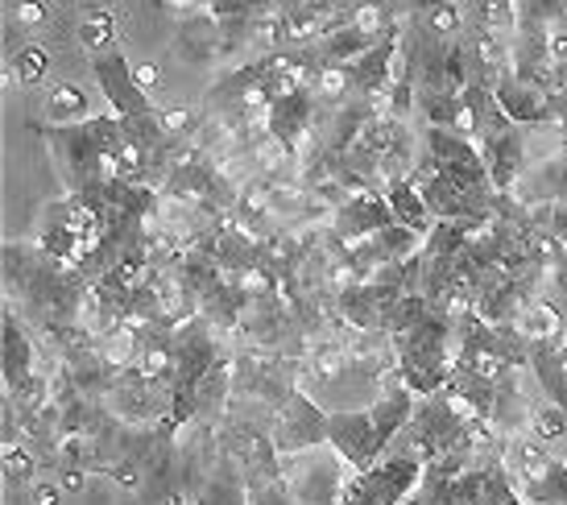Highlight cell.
Wrapping results in <instances>:
<instances>
[{
	"label": "cell",
	"instance_id": "cell-16",
	"mask_svg": "<svg viewBox=\"0 0 567 505\" xmlns=\"http://www.w3.org/2000/svg\"><path fill=\"white\" fill-rule=\"evenodd\" d=\"M50 75V50L30 38V42H21V47L9 54V66H4V83L13 87V92H30L38 83H47Z\"/></svg>",
	"mask_w": 567,
	"mask_h": 505
},
{
	"label": "cell",
	"instance_id": "cell-10",
	"mask_svg": "<svg viewBox=\"0 0 567 505\" xmlns=\"http://www.w3.org/2000/svg\"><path fill=\"white\" fill-rule=\"evenodd\" d=\"M328 443L340 456L364 473L369 464H378V431H373V414L369 411H336L328 414Z\"/></svg>",
	"mask_w": 567,
	"mask_h": 505
},
{
	"label": "cell",
	"instance_id": "cell-17",
	"mask_svg": "<svg viewBox=\"0 0 567 505\" xmlns=\"http://www.w3.org/2000/svg\"><path fill=\"white\" fill-rule=\"evenodd\" d=\"M385 199H390V207H394L398 224H406L410 233H419V237L426 240V233L435 228V216L426 212L423 190H419V178L410 174V178H398V183H390V187H385Z\"/></svg>",
	"mask_w": 567,
	"mask_h": 505
},
{
	"label": "cell",
	"instance_id": "cell-11",
	"mask_svg": "<svg viewBox=\"0 0 567 505\" xmlns=\"http://www.w3.org/2000/svg\"><path fill=\"white\" fill-rule=\"evenodd\" d=\"M493 100H497V109L514 121L518 128H547L551 125V100H555V87H543V83H522V80H502L493 87Z\"/></svg>",
	"mask_w": 567,
	"mask_h": 505
},
{
	"label": "cell",
	"instance_id": "cell-1",
	"mask_svg": "<svg viewBox=\"0 0 567 505\" xmlns=\"http://www.w3.org/2000/svg\"><path fill=\"white\" fill-rule=\"evenodd\" d=\"M390 340H394L398 378L406 381L414 394L426 398L447 385V378H452V319H443L435 311L419 328L398 332Z\"/></svg>",
	"mask_w": 567,
	"mask_h": 505
},
{
	"label": "cell",
	"instance_id": "cell-3",
	"mask_svg": "<svg viewBox=\"0 0 567 505\" xmlns=\"http://www.w3.org/2000/svg\"><path fill=\"white\" fill-rule=\"evenodd\" d=\"M419 166H431L440 171L447 183H456L464 195H473L488 207H502V190L493 187L488 178V166L481 158L473 137H460V133H447V128H423V154H419Z\"/></svg>",
	"mask_w": 567,
	"mask_h": 505
},
{
	"label": "cell",
	"instance_id": "cell-4",
	"mask_svg": "<svg viewBox=\"0 0 567 505\" xmlns=\"http://www.w3.org/2000/svg\"><path fill=\"white\" fill-rule=\"evenodd\" d=\"M352 476H357V468L331 443L282 456V481L299 497V505H344Z\"/></svg>",
	"mask_w": 567,
	"mask_h": 505
},
{
	"label": "cell",
	"instance_id": "cell-7",
	"mask_svg": "<svg viewBox=\"0 0 567 505\" xmlns=\"http://www.w3.org/2000/svg\"><path fill=\"white\" fill-rule=\"evenodd\" d=\"M274 443H278V452H282V456L302 452V447H319V443H328V414L316 406V398L302 394V390H290V394L278 402Z\"/></svg>",
	"mask_w": 567,
	"mask_h": 505
},
{
	"label": "cell",
	"instance_id": "cell-22",
	"mask_svg": "<svg viewBox=\"0 0 567 505\" xmlns=\"http://www.w3.org/2000/svg\"><path fill=\"white\" fill-rule=\"evenodd\" d=\"M13 25H21V30H42L47 25V9L38 0H21L13 13Z\"/></svg>",
	"mask_w": 567,
	"mask_h": 505
},
{
	"label": "cell",
	"instance_id": "cell-5",
	"mask_svg": "<svg viewBox=\"0 0 567 505\" xmlns=\"http://www.w3.org/2000/svg\"><path fill=\"white\" fill-rule=\"evenodd\" d=\"M419 481H423V464L394 452L352 476L344 505H406L410 493L419 489Z\"/></svg>",
	"mask_w": 567,
	"mask_h": 505
},
{
	"label": "cell",
	"instance_id": "cell-26",
	"mask_svg": "<svg viewBox=\"0 0 567 505\" xmlns=\"http://www.w3.org/2000/svg\"><path fill=\"white\" fill-rule=\"evenodd\" d=\"M551 80H555V87H567V59H564V63H559V66H555V75H551Z\"/></svg>",
	"mask_w": 567,
	"mask_h": 505
},
{
	"label": "cell",
	"instance_id": "cell-14",
	"mask_svg": "<svg viewBox=\"0 0 567 505\" xmlns=\"http://www.w3.org/2000/svg\"><path fill=\"white\" fill-rule=\"evenodd\" d=\"M95 104L87 87L80 83H50L47 95H42V121L33 125H80V121H92Z\"/></svg>",
	"mask_w": 567,
	"mask_h": 505
},
{
	"label": "cell",
	"instance_id": "cell-19",
	"mask_svg": "<svg viewBox=\"0 0 567 505\" xmlns=\"http://www.w3.org/2000/svg\"><path fill=\"white\" fill-rule=\"evenodd\" d=\"M75 38H80V47L87 54H104V50L116 47V13H112L109 4H92V9H83L80 21H75Z\"/></svg>",
	"mask_w": 567,
	"mask_h": 505
},
{
	"label": "cell",
	"instance_id": "cell-15",
	"mask_svg": "<svg viewBox=\"0 0 567 505\" xmlns=\"http://www.w3.org/2000/svg\"><path fill=\"white\" fill-rule=\"evenodd\" d=\"M514 332L526 340V344H559L567 340V316L547 299H530L514 319Z\"/></svg>",
	"mask_w": 567,
	"mask_h": 505
},
{
	"label": "cell",
	"instance_id": "cell-8",
	"mask_svg": "<svg viewBox=\"0 0 567 505\" xmlns=\"http://www.w3.org/2000/svg\"><path fill=\"white\" fill-rule=\"evenodd\" d=\"M390 224H398V216L390 199H385V190H357L331 216V237L340 240V245H357V240L373 237V233L390 228Z\"/></svg>",
	"mask_w": 567,
	"mask_h": 505
},
{
	"label": "cell",
	"instance_id": "cell-13",
	"mask_svg": "<svg viewBox=\"0 0 567 505\" xmlns=\"http://www.w3.org/2000/svg\"><path fill=\"white\" fill-rule=\"evenodd\" d=\"M195 505H249V476L228 452H220L216 464L207 468V476L199 481Z\"/></svg>",
	"mask_w": 567,
	"mask_h": 505
},
{
	"label": "cell",
	"instance_id": "cell-24",
	"mask_svg": "<svg viewBox=\"0 0 567 505\" xmlns=\"http://www.w3.org/2000/svg\"><path fill=\"white\" fill-rule=\"evenodd\" d=\"M171 13H183V17H190V13H199L204 9V0H162Z\"/></svg>",
	"mask_w": 567,
	"mask_h": 505
},
{
	"label": "cell",
	"instance_id": "cell-21",
	"mask_svg": "<svg viewBox=\"0 0 567 505\" xmlns=\"http://www.w3.org/2000/svg\"><path fill=\"white\" fill-rule=\"evenodd\" d=\"M66 489L59 485V476L54 481H33L30 485V505H63Z\"/></svg>",
	"mask_w": 567,
	"mask_h": 505
},
{
	"label": "cell",
	"instance_id": "cell-2",
	"mask_svg": "<svg viewBox=\"0 0 567 505\" xmlns=\"http://www.w3.org/2000/svg\"><path fill=\"white\" fill-rule=\"evenodd\" d=\"M505 476L526 505H567V460L551 456L547 443L522 431L505 440L502 452Z\"/></svg>",
	"mask_w": 567,
	"mask_h": 505
},
{
	"label": "cell",
	"instance_id": "cell-25",
	"mask_svg": "<svg viewBox=\"0 0 567 505\" xmlns=\"http://www.w3.org/2000/svg\"><path fill=\"white\" fill-rule=\"evenodd\" d=\"M154 80H158V71H154V66H137V83H142L145 92L154 87Z\"/></svg>",
	"mask_w": 567,
	"mask_h": 505
},
{
	"label": "cell",
	"instance_id": "cell-6",
	"mask_svg": "<svg viewBox=\"0 0 567 505\" xmlns=\"http://www.w3.org/2000/svg\"><path fill=\"white\" fill-rule=\"evenodd\" d=\"M92 75H95V83H100V95H104V104H109L112 116H154V112H158L154 100H150V92L137 83V71L128 66L121 47L95 54Z\"/></svg>",
	"mask_w": 567,
	"mask_h": 505
},
{
	"label": "cell",
	"instance_id": "cell-18",
	"mask_svg": "<svg viewBox=\"0 0 567 505\" xmlns=\"http://www.w3.org/2000/svg\"><path fill=\"white\" fill-rule=\"evenodd\" d=\"M0 468H4V485L9 489H30L33 481H38V452H33L21 431H4V460H0Z\"/></svg>",
	"mask_w": 567,
	"mask_h": 505
},
{
	"label": "cell",
	"instance_id": "cell-9",
	"mask_svg": "<svg viewBox=\"0 0 567 505\" xmlns=\"http://www.w3.org/2000/svg\"><path fill=\"white\" fill-rule=\"evenodd\" d=\"M38 332H33L25 316L13 311V307H4V352H0V373H4V394H13L17 385H25V381L38 373V369H47V364L38 361Z\"/></svg>",
	"mask_w": 567,
	"mask_h": 505
},
{
	"label": "cell",
	"instance_id": "cell-12",
	"mask_svg": "<svg viewBox=\"0 0 567 505\" xmlns=\"http://www.w3.org/2000/svg\"><path fill=\"white\" fill-rule=\"evenodd\" d=\"M174 47L178 54L187 59L190 66H204L212 59H220L224 54V25L220 17L212 13V9H199V13H190L178 21V33H174Z\"/></svg>",
	"mask_w": 567,
	"mask_h": 505
},
{
	"label": "cell",
	"instance_id": "cell-23",
	"mask_svg": "<svg viewBox=\"0 0 567 505\" xmlns=\"http://www.w3.org/2000/svg\"><path fill=\"white\" fill-rule=\"evenodd\" d=\"M87 476H92V468H59V485L66 493H83L87 489Z\"/></svg>",
	"mask_w": 567,
	"mask_h": 505
},
{
	"label": "cell",
	"instance_id": "cell-20",
	"mask_svg": "<svg viewBox=\"0 0 567 505\" xmlns=\"http://www.w3.org/2000/svg\"><path fill=\"white\" fill-rule=\"evenodd\" d=\"M249 505H299L282 476H257L249 481Z\"/></svg>",
	"mask_w": 567,
	"mask_h": 505
}]
</instances>
